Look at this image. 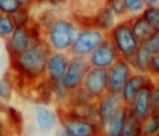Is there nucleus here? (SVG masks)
I'll return each instance as SVG.
<instances>
[{
  "label": "nucleus",
  "instance_id": "obj_1",
  "mask_svg": "<svg viewBox=\"0 0 159 136\" xmlns=\"http://www.w3.org/2000/svg\"><path fill=\"white\" fill-rule=\"evenodd\" d=\"M52 53L51 46L42 39L33 43L20 55L11 57V69L22 82L37 84L46 77L47 65Z\"/></svg>",
  "mask_w": 159,
  "mask_h": 136
},
{
  "label": "nucleus",
  "instance_id": "obj_2",
  "mask_svg": "<svg viewBox=\"0 0 159 136\" xmlns=\"http://www.w3.org/2000/svg\"><path fill=\"white\" fill-rule=\"evenodd\" d=\"M81 26L70 13H61L50 28L42 35V39L48 42L53 52H68Z\"/></svg>",
  "mask_w": 159,
  "mask_h": 136
},
{
  "label": "nucleus",
  "instance_id": "obj_3",
  "mask_svg": "<svg viewBox=\"0 0 159 136\" xmlns=\"http://www.w3.org/2000/svg\"><path fill=\"white\" fill-rule=\"evenodd\" d=\"M115 46L118 54L121 59L130 61L135 55L141 46V42L136 39L131 26V19H125L118 21L115 27L107 34Z\"/></svg>",
  "mask_w": 159,
  "mask_h": 136
},
{
  "label": "nucleus",
  "instance_id": "obj_4",
  "mask_svg": "<svg viewBox=\"0 0 159 136\" xmlns=\"http://www.w3.org/2000/svg\"><path fill=\"white\" fill-rule=\"evenodd\" d=\"M61 129L69 136H104L101 124L70 115L66 109H57Z\"/></svg>",
  "mask_w": 159,
  "mask_h": 136
},
{
  "label": "nucleus",
  "instance_id": "obj_5",
  "mask_svg": "<svg viewBox=\"0 0 159 136\" xmlns=\"http://www.w3.org/2000/svg\"><path fill=\"white\" fill-rule=\"evenodd\" d=\"M107 38V34L94 27H81L68 53L71 56L89 57Z\"/></svg>",
  "mask_w": 159,
  "mask_h": 136
},
{
  "label": "nucleus",
  "instance_id": "obj_6",
  "mask_svg": "<svg viewBox=\"0 0 159 136\" xmlns=\"http://www.w3.org/2000/svg\"><path fill=\"white\" fill-rule=\"evenodd\" d=\"M106 0H68L67 8L81 27H89L90 21L105 7Z\"/></svg>",
  "mask_w": 159,
  "mask_h": 136
},
{
  "label": "nucleus",
  "instance_id": "obj_7",
  "mask_svg": "<svg viewBox=\"0 0 159 136\" xmlns=\"http://www.w3.org/2000/svg\"><path fill=\"white\" fill-rule=\"evenodd\" d=\"M91 65L89 63L88 57L81 56H71L69 61V65L67 68V71L65 73L62 84L65 89L73 92V91L79 89L82 86L88 71L90 70Z\"/></svg>",
  "mask_w": 159,
  "mask_h": 136
},
{
  "label": "nucleus",
  "instance_id": "obj_8",
  "mask_svg": "<svg viewBox=\"0 0 159 136\" xmlns=\"http://www.w3.org/2000/svg\"><path fill=\"white\" fill-rule=\"evenodd\" d=\"M134 70L129 61L118 59L113 66L107 69L108 75V92L121 94L129 78L133 75Z\"/></svg>",
  "mask_w": 159,
  "mask_h": 136
},
{
  "label": "nucleus",
  "instance_id": "obj_9",
  "mask_svg": "<svg viewBox=\"0 0 159 136\" xmlns=\"http://www.w3.org/2000/svg\"><path fill=\"white\" fill-rule=\"evenodd\" d=\"M120 59L118 51L111 41L108 37L95 49L92 54L88 57L91 67L108 69L115 64V62Z\"/></svg>",
  "mask_w": 159,
  "mask_h": 136
},
{
  "label": "nucleus",
  "instance_id": "obj_10",
  "mask_svg": "<svg viewBox=\"0 0 159 136\" xmlns=\"http://www.w3.org/2000/svg\"><path fill=\"white\" fill-rule=\"evenodd\" d=\"M84 89L92 95L94 99H98L108 92V75L107 69L91 67L84 78Z\"/></svg>",
  "mask_w": 159,
  "mask_h": 136
},
{
  "label": "nucleus",
  "instance_id": "obj_11",
  "mask_svg": "<svg viewBox=\"0 0 159 136\" xmlns=\"http://www.w3.org/2000/svg\"><path fill=\"white\" fill-rule=\"evenodd\" d=\"M70 61L68 52H53L46 69V79L51 83H62Z\"/></svg>",
  "mask_w": 159,
  "mask_h": 136
},
{
  "label": "nucleus",
  "instance_id": "obj_12",
  "mask_svg": "<svg viewBox=\"0 0 159 136\" xmlns=\"http://www.w3.org/2000/svg\"><path fill=\"white\" fill-rule=\"evenodd\" d=\"M35 41L33 40L26 26H20L14 29L12 35L6 39V48L9 57H15L27 50Z\"/></svg>",
  "mask_w": 159,
  "mask_h": 136
},
{
  "label": "nucleus",
  "instance_id": "obj_13",
  "mask_svg": "<svg viewBox=\"0 0 159 136\" xmlns=\"http://www.w3.org/2000/svg\"><path fill=\"white\" fill-rule=\"evenodd\" d=\"M154 78L148 73H141L134 71L133 75L129 78L121 92V96L126 106H131L138 93L144 88L145 86L152 83Z\"/></svg>",
  "mask_w": 159,
  "mask_h": 136
},
{
  "label": "nucleus",
  "instance_id": "obj_14",
  "mask_svg": "<svg viewBox=\"0 0 159 136\" xmlns=\"http://www.w3.org/2000/svg\"><path fill=\"white\" fill-rule=\"evenodd\" d=\"M122 106H125L124 99L121 94L119 93H111L107 92L105 95H103L101 99H98V113H100L101 126Z\"/></svg>",
  "mask_w": 159,
  "mask_h": 136
},
{
  "label": "nucleus",
  "instance_id": "obj_15",
  "mask_svg": "<svg viewBox=\"0 0 159 136\" xmlns=\"http://www.w3.org/2000/svg\"><path fill=\"white\" fill-rule=\"evenodd\" d=\"M154 82V81H153ZM153 82L147 86H145L138 95L135 96L133 103L131 106H129V109L142 121L144 120L149 113L152 112V106H151V93H152V86Z\"/></svg>",
  "mask_w": 159,
  "mask_h": 136
},
{
  "label": "nucleus",
  "instance_id": "obj_16",
  "mask_svg": "<svg viewBox=\"0 0 159 136\" xmlns=\"http://www.w3.org/2000/svg\"><path fill=\"white\" fill-rule=\"evenodd\" d=\"M128 115V106H122L102 125L104 136H122Z\"/></svg>",
  "mask_w": 159,
  "mask_h": 136
},
{
  "label": "nucleus",
  "instance_id": "obj_17",
  "mask_svg": "<svg viewBox=\"0 0 159 136\" xmlns=\"http://www.w3.org/2000/svg\"><path fill=\"white\" fill-rule=\"evenodd\" d=\"M35 118L38 128L43 132H50L60 124L57 112L49 109L44 105H38L36 107Z\"/></svg>",
  "mask_w": 159,
  "mask_h": 136
},
{
  "label": "nucleus",
  "instance_id": "obj_18",
  "mask_svg": "<svg viewBox=\"0 0 159 136\" xmlns=\"http://www.w3.org/2000/svg\"><path fill=\"white\" fill-rule=\"evenodd\" d=\"M118 23V19L106 6L102 8L90 21L89 27H94L101 32L108 34Z\"/></svg>",
  "mask_w": 159,
  "mask_h": 136
},
{
  "label": "nucleus",
  "instance_id": "obj_19",
  "mask_svg": "<svg viewBox=\"0 0 159 136\" xmlns=\"http://www.w3.org/2000/svg\"><path fill=\"white\" fill-rule=\"evenodd\" d=\"M60 108H61V107H60ZM64 109H66L70 115L75 116V117H77V118L93 122V123L101 124L98 101L94 103H91V104H89V105H84V106L64 107Z\"/></svg>",
  "mask_w": 159,
  "mask_h": 136
},
{
  "label": "nucleus",
  "instance_id": "obj_20",
  "mask_svg": "<svg viewBox=\"0 0 159 136\" xmlns=\"http://www.w3.org/2000/svg\"><path fill=\"white\" fill-rule=\"evenodd\" d=\"M152 59H153V55L149 54V53L141 46L140 49L138 50V52L135 53V55L129 61V63L131 64L132 68H133V70L135 71V72L148 73L149 75Z\"/></svg>",
  "mask_w": 159,
  "mask_h": 136
},
{
  "label": "nucleus",
  "instance_id": "obj_21",
  "mask_svg": "<svg viewBox=\"0 0 159 136\" xmlns=\"http://www.w3.org/2000/svg\"><path fill=\"white\" fill-rule=\"evenodd\" d=\"M131 26L136 39L141 42V44L149 38V36L153 34L154 29L148 23L144 20L142 15L132 17L131 19Z\"/></svg>",
  "mask_w": 159,
  "mask_h": 136
},
{
  "label": "nucleus",
  "instance_id": "obj_22",
  "mask_svg": "<svg viewBox=\"0 0 159 136\" xmlns=\"http://www.w3.org/2000/svg\"><path fill=\"white\" fill-rule=\"evenodd\" d=\"M142 136H159V110H154L142 120Z\"/></svg>",
  "mask_w": 159,
  "mask_h": 136
},
{
  "label": "nucleus",
  "instance_id": "obj_23",
  "mask_svg": "<svg viewBox=\"0 0 159 136\" xmlns=\"http://www.w3.org/2000/svg\"><path fill=\"white\" fill-rule=\"evenodd\" d=\"M98 99H94L84 86H80L79 89L70 92V96H69V102L67 107H79L84 106V105H89L91 103H94Z\"/></svg>",
  "mask_w": 159,
  "mask_h": 136
},
{
  "label": "nucleus",
  "instance_id": "obj_24",
  "mask_svg": "<svg viewBox=\"0 0 159 136\" xmlns=\"http://www.w3.org/2000/svg\"><path fill=\"white\" fill-rule=\"evenodd\" d=\"M141 123H142V121L128 107L127 120H126V124H125L122 136H142Z\"/></svg>",
  "mask_w": 159,
  "mask_h": 136
},
{
  "label": "nucleus",
  "instance_id": "obj_25",
  "mask_svg": "<svg viewBox=\"0 0 159 136\" xmlns=\"http://www.w3.org/2000/svg\"><path fill=\"white\" fill-rule=\"evenodd\" d=\"M52 90L54 101L57 104V106L61 107V108L67 107L69 102V96H70V92L67 89H65L62 83H52Z\"/></svg>",
  "mask_w": 159,
  "mask_h": 136
},
{
  "label": "nucleus",
  "instance_id": "obj_26",
  "mask_svg": "<svg viewBox=\"0 0 159 136\" xmlns=\"http://www.w3.org/2000/svg\"><path fill=\"white\" fill-rule=\"evenodd\" d=\"M124 3L128 14V19L142 15V13L144 12L147 7L144 0H124Z\"/></svg>",
  "mask_w": 159,
  "mask_h": 136
},
{
  "label": "nucleus",
  "instance_id": "obj_27",
  "mask_svg": "<svg viewBox=\"0 0 159 136\" xmlns=\"http://www.w3.org/2000/svg\"><path fill=\"white\" fill-rule=\"evenodd\" d=\"M16 28L11 15H6L0 13V38L8 39L14 29Z\"/></svg>",
  "mask_w": 159,
  "mask_h": 136
},
{
  "label": "nucleus",
  "instance_id": "obj_28",
  "mask_svg": "<svg viewBox=\"0 0 159 136\" xmlns=\"http://www.w3.org/2000/svg\"><path fill=\"white\" fill-rule=\"evenodd\" d=\"M142 16L153 27L154 30L159 29V6L146 7L144 12L142 13Z\"/></svg>",
  "mask_w": 159,
  "mask_h": 136
},
{
  "label": "nucleus",
  "instance_id": "obj_29",
  "mask_svg": "<svg viewBox=\"0 0 159 136\" xmlns=\"http://www.w3.org/2000/svg\"><path fill=\"white\" fill-rule=\"evenodd\" d=\"M105 6L111 9V11L117 16L118 21L128 19L126 8H125L124 0H106Z\"/></svg>",
  "mask_w": 159,
  "mask_h": 136
},
{
  "label": "nucleus",
  "instance_id": "obj_30",
  "mask_svg": "<svg viewBox=\"0 0 159 136\" xmlns=\"http://www.w3.org/2000/svg\"><path fill=\"white\" fill-rule=\"evenodd\" d=\"M141 46L152 55H155L159 53V29L153 32V34L149 36L147 40H145Z\"/></svg>",
  "mask_w": 159,
  "mask_h": 136
},
{
  "label": "nucleus",
  "instance_id": "obj_31",
  "mask_svg": "<svg viewBox=\"0 0 159 136\" xmlns=\"http://www.w3.org/2000/svg\"><path fill=\"white\" fill-rule=\"evenodd\" d=\"M17 0H0V13L6 15H13L22 8Z\"/></svg>",
  "mask_w": 159,
  "mask_h": 136
},
{
  "label": "nucleus",
  "instance_id": "obj_32",
  "mask_svg": "<svg viewBox=\"0 0 159 136\" xmlns=\"http://www.w3.org/2000/svg\"><path fill=\"white\" fill-rule=\"evenodd\" d=\"M13 22H14L15 26L20 27V26H26V24L28 23L30 16V8L27 7H22L16 13H14L13 15H11Z\"/></svg>",
  "mask_w": 159,
  "mask_h": 136
},
{
  "label": "nucleus",
  "instance_id": "obj_33",
  "mask_svg": "<svg viewBox=\"0 0 159 136\" xmlns=\"http://www.w3.org/2000/svg\"><path fill=\"white\" fill-rule=\"evenodd\" d=\"M6 112H7V116L9 117L8 119H9V121H10V123L12 124V126L21 129L22 122H23L21 112H20L17 109L13 108V107H8V108H6Z\"/></svg>",
  "mask_w": 159,
  "mask_h": 136
},
{
  "label": "nucleus",
  "instance_id": "obj_34",
  "mask_svg": "<svg viewBox=\"0 0 159 136\" xmlns=\"http://www.w3.org/2000/svg\"><path fill=\"white\" fill-rule=\"evenodd\" d=\"M152 111L159 110V79H154L151 93Z\"/></svg>",
  "mask_w": 159,
  "mask_h": 136
},
{
  "label": "nucleus",
  "instance_id": "obj_35",
  "mask_svg": "<svg viewBox=\"0 0 159 136\" xmlns=\"http://www.w3.org/2000/svg\"><path fill=\"white\" fill-rule=\"evenodd\" d=\"M12 94V86L7 80L0 79V102L9 101Z\"/></svg>",
  "mask_w": 159,
  "mask_h": 136
},
{
  "label": "nucleus",
  "instance_id": "obj_36",
  "mask_svg": "<svg viewBox=\"0 0 159 136\" xmlns=\"http://www.w3.org/2000/svg\"><path fill=\"white\" fill-rule=\"evenodd\" d=\"M149 75H151L154 79H159V53L158 54L153 55Z\"/></svg>",
  "mask_w": 159,
  "mask_h": 136
},
{
  "label": "nucleus",
  "instance_id": "obj_37",
  "mask_svg": "<svg viewBox=\"0 0 159 136\" xmlns=\"http://www.w3.org/2000/svg\"><path fill=\"white\" fill-rule=\"evenodd\" d=\"M0 136H11L9 128L0 120Z\"/></svg>",
  "mask_w": 159,
  "mask_h": 136
},
{
  "label": "nucleus",
  "instance_id": "obj_38",
  "mask_svg": "<svg viewBox=\"0 0 159 136\" xmlns=\"http://www.w3.org/2000/svg\"><path fill=\"white\" fill-rule=\"evenodd\" d=\"M50 4L54 7H57V6H63V4H67L68 0H47Z\"/></svg>",
  "mask_w": 159,
  "mask_h": 136
},
{
  "label": "nucleus",
  "instance_id": "obj_39",
  "mask_svg": "<svg viewBox=\"0 0 159 136\" xmlns=\"http://www.w3.org/2000/svg\"><path fill=\"white\" fill-rule=\"evenodd\" d=\"M17 1H19L23 7H27V8H30V7H32L33 4H35L34 0H17Z\"/></svg>",
  "mask_w": 159,
  "mask_h": 136
},
{
  "label": "nucleus",
  "instance_id": "obj_40",
  "mask_svg": "<svg viewBox=\"0 0 159 136\" xmlns=\"http://www.w3.org/2000/svg\"><path fill=\"white\" fill-rule=\"evenodd\" d=\"M145 3H146L147 7L149 6H158L159 4V0H144Z\"/></svg>",
  "mask_w": 159,
  "mask_h": 136
},
{
  "label": "nucleus",
  "instance_id": "obj_41",
  "mask_svg": "<svg viewBox=\"0 0 159 136\" xmlns=\"http://www.w3.org/2000/svg\"><path fill=\"white\" fill-rule=\"evenodd\" d=\"M57 136H69V135L67 134V133H65L62 129H60L59 132H57Z\"/></svg>",
  "mask_w": 159,
  "mask_h": 136
},
{
  "label": "nucleus",
  "instance_id": "obj_42",
  "mask_svg": "<svg viewBox=\"0 0 159 136\" xmlns=\"http://www.w3.org/2000/svg\"><path fill=\"white\" fill-rule=\"evenodd\" d=\"M47 0H34V2L35 3H38V4H40V3H43V2H46Z\"/></svg>",
  "mask_w": 159,
  "mask_h": 136
},
{
  "label": "nucleus",
  "instance_id": "obj_43",
  "mask_svg": "<svg viewBox=\"0 0 159 136\" xmlns=\"http://www.w3.org/2000/svg\"><path fill=\"white\" fill-rule=\"evenodd\" d=\"M158 6H159V4H158Z\"/></svg>",
  "mask_w": 159,
  "mask_h": 136
}]
</instances>
